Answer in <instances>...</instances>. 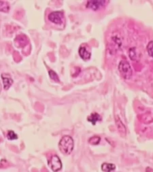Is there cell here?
I'll list each match as a JSON object with an SVG mask.
<instances>
[{"label":"cell","instance_id":"1","mask_svg":"<svg viewBox=\"0 0 153 172\" xmlns=\"http://www.w3.org/2000/svg\"><path fill=\"white\" fill-rule=\"evenodd\" d=\"M74 140L69 136H64L59 142V150L65 155L70 154L74 150Z\"/></svg>","mask_w":153,"mask_h":172},{"label":"cell","instance_id":"2","mask_svg":"<svg viewBox=\"0 0 153 172\" xmlns=\"http://www.w3.org/2000/svg\"><path fill=\"white\" fill-rule=\"evenodd\" d=\"M118 71L122 77L125 80L130 79L132 77V69L128 61L125 60H122L119 63L118 65Z\"/></svg>","mask_w":153,"mask_h":172},{"label":"cell","instance_id":"3","mask_svg":"<svg viewBox=\"0 0 153 172\" xmlns=\"http://www.w3.org/2000/svg\"><path fill=\"white\" fill-rule=\"evenodd\" d=\"M48 166L53 171H59L62 169V163L57 155H52L48 161Z\"/></svg>","mask_w":153,"mask_h":172},{"label":"cell","instance_id":"4","mask_svg":"<svg viewBox=\"0 0 153 172\" xmlns=\"http://www.w3.org/2000/svg\"><path fill=\"white\" fill-rule=\"evenodd\" d=\"M48 20L56 25H61L64 21V13L61 11L52 12L48 15Z\"/></svg>","mask_w":153,"mask_h":172},{"label":"cell","instance_id":"5","mask_svg":"<svg viewBox=\"0 0 153 172\" xmlns=\"http://www.w3.org/2000/svg\"><path fill=\"white\" fill-rule=\"evenodd\" d=\"M105 2L103 0H96V1H89L86 4V8L93 10H98L105 6Z\"/></svg>","mask_w":153,"mask_h":172},{"label":"cell","instance_id":"6","mask_svg":"<svg viewBox=\"0 0 153 172\" xmlns=\"http://www.w3.org/2000/svg\"><path fill=\"white\" fill-rule=\"evenodd\" d=\"M78 53L80 57H81L83 60L88 61L90 59V58H91V51L88 49L87 46H86L85 45L81 46L78 50Z\"/></svg>","mask_w":153,"mask_h":172},{"label":"cell","instance_id":"7","mask_svg":"<svg viewBox=\"0 0 153 172\" xmlns=\"http://www.w3.org/2000/svg\"><path fill=\"white\" fill-rule=\"evenodd\" d=\"M2 78L4 90H8L10 87L13 84V80L12 79L10 75L8 73H2Z\"/></svg>","mask_w":153,"mask_h":172},{"label":"cell","instance_id":"8","mask_svg":"<svg viewBox=\"0 0 153 172\" xmlns=\"http://www.w3.org/2000/svg\"><path fill=\"white\" fill-rule=\"evenodd\" d=\"M101 120V116L96 112L91 113L87 118V120L89 121V122H91L93 125H95L96 123L98 122V121H100Z\"/></svg>","mask_w":153,"mask_h":172},{"label":"cell","instance_id":"9","mask_svg":"<svg viewBox=\"0 0 153 172\" xmlns=\"http://www.w3.org/2000/svg\"><path fill=\"white\" fill-rule=\"evenodd\" d=\"M116 126H117L119 132L121 133L122 136H125L126 132H127V131H126V127L123 124V123H122V121L119 119V118L118 116H116Z\"/></svg>","mask_w":153,"mask_h":172},{"label":"cell","instance_id":"10","mask_svg":"<svg viewBox=\"0 0 153 172\" xmlns=\"http://www.w3.org/2000/svg\"><path fill=\"white\" fill-rule=\"evenodd\" d=\"M116 165L112 163H104L101 165V170L106 172H110L115 170Z\"/></svg>","mask_w":153,"mask_h":172},{"label":"cell","instance_id":"11","mask_svg":"<svg viewBox=\"0 0 153 172\" xmlns=\"http://www.w3.org/2000/svg\"><path fill=\"white\" fill-rule=\"evenodd\" d=\"M0 8H1V11L3 12H8L10 10V6L8 2L2 1L0 2Z\"/></svg>","mask_w":153,"mask_h":172},{"label":"cell","instance_id":"12","mask_svg":"<svg viewBox=\"0 0 153 172\" xmlns=\"http://www.w3.org/2000/svg\"><path fill=\"white\" fill-rule=\"evenodd\" d=\"M101 141V138L99 136H93L90 138L89 140V144H91V145H97L99 144Z\"/></svg>","mask_w":153,"mask_h":172},{"label":"cell","instance_id":"13","mask_svg":"<svg viewBox=\"0 0 153 172\" xmlns=\"http://www.w3.org/2000/svg\"><path fill=\"white\" fill-rule=\"evenodd\" d=\"M7 138L9 140H15L18 139V136L14 133V131L10 130L7 133Z\"/></svg>","mask_w":153,"mask_h":172},{"label":"cell","instance_id":"14","mask_svg":"<svg viewBox=\"0 0 153 172\" xmlns=\"http://www.w3.org/2000/svg\"><path fill=\"white\" fill-rule=\"evenodd\" d=\"M148 55L153 58V41H151L147 45L146 47Z\"/></svg>","mask_w":153,"mask_h":172},{"label":"cell","instance_id":"15","mask_svg":"<svg viewBox=\"0 0 153 172\" xmlns=\"http://www.w3.org/2000/svg\"><path fill=\"white\" fill-rule=\"evenodd\" d=\"M48 73H49V76H50V78L53 80H55V81H56V82H59V76H57V74H56L54 71H52V70H50L49 72H48Z\"/></svg>","mask_w":153,"mask_h":172},{"label":"cell","instance_id":"16","mask_svg":"<svg viewBox=\"0 0 153 172\" xmlns=\"http://www.w3.org/2000/svg\"><path fill=\"white\" fill-rule=\"evenodd\" d=\"M129 57L131 59L135 60L136 58V52L135 51V48H131L129 50Z\"/></svg>","mask_w":153,"mask_h":172}]
</instances>
